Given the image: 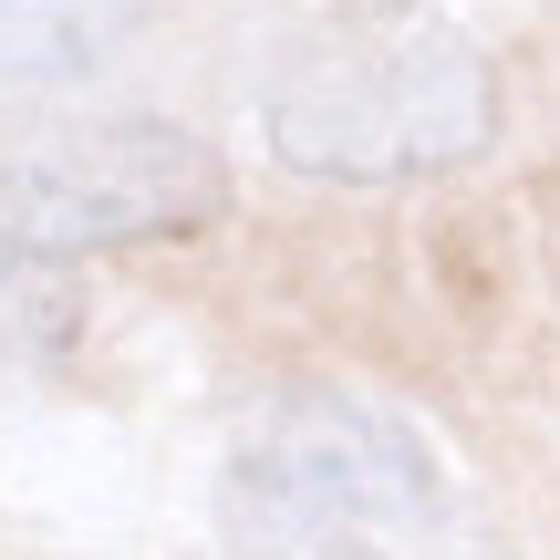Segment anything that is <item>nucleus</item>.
<instances>
[{"mask_svg":"<svg viewBox=\"0 0 560 560\" xmlns=\"http://www.w3.org/2000/svg\"><path fill=\"white\" fill-rule=\"evenodd\" d=\"M229 560H499L446 446L342 384H270L219 436Z\"/></svg>","mask_w":560,"mask_h":560,"instance_id":"f257e3e1","label":"nucleus"},{"mask_svg":"<svg viewBox=\"0 0 560 560\" xmlns=\"http://www.w3.org/2000/svg\"><path fill=\"white\" fill-rule=\"evenodd\" d=\"M260 145L322 187H416L499 145V73L436 0H332L280 42Z\"/></svg>","mask_w":560,"mask_h":560,"instance_id":"f03ea898","label":"nucleus"},{"mask_svg":"<svg viewBox=\"0 0 560 560\" xmlns=\"http://www.w3.org/2000/svg\"><path fill=\"white\" fill-rule=\"evenodd\" d=\"M229 219V166L166 115H21L0 125V240L32 260L156 249Z\"/></svg>","mask_w":560,"mask_h":560,"instance_id":"7ed1b4c3","label":"nucleus"},{"mask_svg":"<svg viewBox=\"0 0 560 560\" xmlns=\"http://www.w3.org/2000/svg\"><path fill=\"white\" fill-rule=\"evenodd\" d=\"M156 0H0V83H83L136 52Z\"/></svg>","mask_w":560,"mask_h":560,"instance_id":"20e7f679","label":"nucleus"},{"mask_svg":"<svg viewBox=\"0 0 560 560\" xmlns=\"http://www.w3.org/2000/svg\"><path fill=\"white\" fill-rule=\"evenodd\" d=\"M83 342V280L62 260H32V249L0 240V384L42 374Z\"/></svg>","mask_w":560,"mask_h":560,"instance_id":"39448f33","label":"nucleus"}]
</instances>
